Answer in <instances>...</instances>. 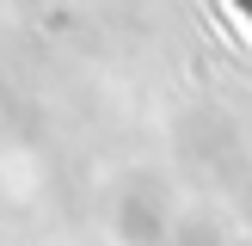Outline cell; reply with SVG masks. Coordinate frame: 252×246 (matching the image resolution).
Masks as SVG:
<instances>
[{
    "label": "cell",
    "instance_id": "cell-1",
    "mask_svg": "<svg viewBox=\"0 0 252 246\" xmlns=\"http://www.w3.org/2000/svg\"><path fill=\"white\" fill-rule=\"evenodd\" d=\"M240 6H246V19H252V0H240Z\"/></svg>",
    "mask_w": 252,
    "mask_h": 246
}]
</instances>
